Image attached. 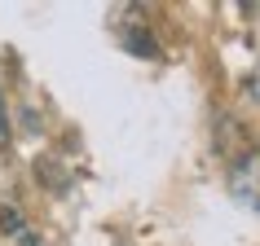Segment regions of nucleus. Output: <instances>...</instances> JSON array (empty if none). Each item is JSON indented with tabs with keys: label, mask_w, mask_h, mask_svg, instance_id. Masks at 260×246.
I'll return each mask as SVG.
<instances>
[{
	"label": "nucleus",
	"mask_w": 260,
	"mask_h": 246,
	"mask_svg": "<svg viewBox=\"0 0 260 246\" xmlns=\"http://www.w3.org/2000/svg\"><path fill=\"white\" fill-rule=\"evenodd\" d=\"M0 229L5 233H18L22 224H18V211H0Z\"/></svg>",
	"instance_id": "3"
},
{
	"label": "nucleus",
	"mask_w": 260,
	"mask_h": 246,
	"mask_svg": "<svg viewBox=\"0 0 260 246\" xmlns=\"http://www.w3.org/2000/svg\"><path fill=\"white\" fill-rule=\"evenodd\" d=\"M123 40H128V49L137 57H154L159 49H154V40H150V31H123Z\"/></svg>",
	"instance_id": "2"
},
{
	"label": "nucleus",
	"mask_w": 260,
	"mask_h": 246,
	"mask_svg": "<svg viewBox=\"0 0 260 246\" xmlns=\"http://www.w3.org/2000/svg\"><path fill=\"white\" fill-rule=\"evenodd\" d=\"M230 185H234V193H238L243 202H251V207L260 202V154H247L243 163L234 167Z\"/></svg>",
	"instance_id": "1"
},
{
	"label": "nucleus",
	"mask_w": 260,
	"mask_h": 246,
	"mask_svg": "<svg viewBox=\"0 0 260 246\" xmlns=\"http://www.w3.org/2000/svg\"><path fill=\"white\" fill-rule=\"evenodd\" d=\"M9 141V119H5V97H0V145Z\"/></svg>",
	"instance_id": "4"
}]
</instances>
